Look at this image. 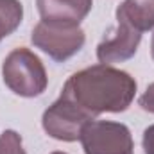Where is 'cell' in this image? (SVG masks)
<instances>
[{
    "label": "cell",
    "mask_w": 154,
    "mask_h": 154,
    "mask_svg": "<svg viewBox=\"0 0 154 154\" xmlns=\"http://www.w3.org/2000/svg\"><path fill=\"white\" fill-rule=\"evenodd\" d=\"M136 95V81L109 65H93L68 77L61 97L72 100L93 118L100 113L125 111Z\"/></svg>",
    "instance_id": "cell-1"
},
{
    "label": "cell",
    "mask_w": 154,
    "mask_h": 154,
    "mask_svg": "<svg viewBox=\"0 0 154 154\" xmlns=\"http://www.w3.org/2000/svg\"><path fill=\"white\" fill-rule=\"evenodd\" d=\"M2 79H4V84L13 93L25 99L41 95L48 84L47 70L41 59L25 47L14 48L4 59Z\"/></svg>",
    "instance_id": "cell-2"
},
{
    "label": "cell",
    "mask_w": 154,
    "mask_h": 154,
    "mask_svg": "<svg viewBox=\"0 0 154 154\" xmlns=\"http://www.w3.org/2000/svg\"><path fill=\"white\" fill-rule=\"evenodd\" d=\"M31 41L50 59L63 63L82 48L86 36L79 25L41 20L32 29Z\"/></svg>",
    "instance_id": "cell-3"
},
{
    "label": "cell",
    "mask_w": 154,
    "mask_h": 154,
    "mask_svg": "<svg viewBox=\"0 0 154 154\" xmlns=\"http://www.w3.org/2000/svg\"><path fill=\"white\" fill-rule=\"evenodd\" d=\"M84 154H134V142L125 124L91 120L81 133Z\"/></svg>",
    "instance_id": "cell-4"
},
{
    "label": "cell",
    "mask_w": 154,
    "mask_h": 154,
    "mask_svg": "<svg viewBox=\"0 0 154 154\" xmlns=\"http://www.w3.org/2000/svg\"><path fill=\"white\" fill-rule=\"evenodd\" d=\"M95 120L88 115L84 109H81L72 100L59 97L52 106H48L43 113L41 125L45 133L59 142H77L81 138L82 129L88 122Z\"/></svg>",
    "instance_id": "cell-5"
},
{
    "label": "cell",
    "mask_w": 154,
    "mask_h": 154,
    "mask_svg": "<svg viewBox=\"0 0 154 154\" xmlns=\"http://www.w3.org/2000/svg\"><path fill=\"white\" fill-rule=\"evenodd\" d=\"M116 31L109 39H104L97 47V59L102 65L124 63L131 59L142 41V32H138L122 16H116Z\"/></svg>",
    "instance_id": "cell-6"
},
{
    "label": "cell",
    "mask_w": 154,
    "mask_h": 154,
    "mask_svg": "<svg viewBox=\"0 0 154 154\" xmlns=\"http://www.w3.org/2000/svg\"><path fill=\"white\" fill-rule=\"evenodd\" d=\"M41 20L79 25L91 11L93 0H36Z\"/></svg>",
    "instance_id": "cell-7"
},
{
    "label": "cell",
    "mask_w": 154,
    "mask_h": 154,
    "mask_svg": "<svg viewBox=\"0 0 154 154\" xmlns=\"http://www.w3.org/2000/svg\"><path fill=\"white\" fill-rule=\"evenodd\" d=\"M116 16L129 22L138 32L154 29V0H124L116 7Z\"/></svg>",
    "instance_id": "cell-8"
},
{
    "label": "cell",
    "mask_w": 154,
    "mask_h": 154,
    "mask_svg": "<svg viewBox=\"0 0 154 154\" xmlns=\"http://www.w3.org/2000/svg\"><path fill=\"white\" fill-rule=\"evenodd\" d=\"M23 20V5L20 0H0V41L13 34Z\"/></svg>",
    "instance_id": "cell-9"
},
{
    "label": "cell",
    "mask_w": 154,
    "mask_h": 154,
    "mask_svg": "<svg viewBox=\"0 0 154 154\" xmlns=\"http://www.w3.org/2000/svg\"><path fill=\"white\" fill-rule=\"evenodd\" d=\"M0 154H25L22 145V136L16 131L5 129L0 134Z\"/></svg>",
    "instance_id": "cell-10"
},
{
    "label": "cell",
    "mask_w": 154,
    "mask_h": 154,
    "mask_svg": "<svg viewBox=\"0 0 154 154\" xmlns=\"http://www.w3.org/2000/svg\"><path fill=\"white\" fill-rule=\"evenodd\" d=\"M138 104L143 111L154 113V82L147 86V90L142 93V97L138 99Z\"/></svg>",
    "instance_id": "cell-11"
},
{
    "label": "cell",
    "mask_w": 154,
    "mask_h": 154,
    "mask_svg": "<svg viewBox=\"0 0 154 154\" xmlns=\"http://www.w3.org/2000/svg\"><path fill=\"white\" fill-rule=\"evenodd\" d=\"M143 152L145 154H154V124L149 125L145 131H143Z\"/></svg>",
    "instance_id": "cell-12"
},
{
    "label": "cell",
    "mask_w": 154,
    "mask_h": 154,
    "mask_svg": "<svg viewBox=\"0 0 154 154\" xmlns=\"http://www.w3.org/2000/svg\"><path fill=\"white\" fill-rule=\"evenodd\" d=\"M151 56L154 59V34H152V39H151Z\"/></svg>",
    "instance_id": "cell-13"
},
{
    "label": "cell",
    "mask_w": 154,
    "mask_h": 154,
    "mask_svg": "<svg viewBox=\"0 0 154 154\" xmlns=\"http://www.w3.org/2000/svg\"><path fill=\"white\" fill-rule=\"evenodd\" d=\"M52 154H66V152H63V151H56V152H52Z\"/></svg>",
    "instance_id": "cell-14"
}]
</instances>
